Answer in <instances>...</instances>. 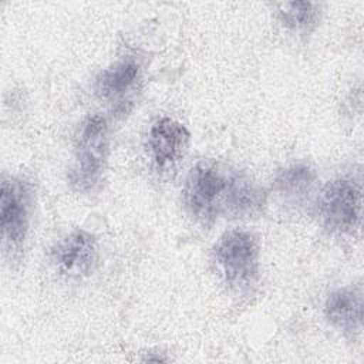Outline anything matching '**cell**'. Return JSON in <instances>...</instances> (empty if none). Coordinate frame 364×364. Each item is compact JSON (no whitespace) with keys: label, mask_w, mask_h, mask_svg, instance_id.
Wrapping results in <instances>:
<instances>
[{"label":"cell","mask_w":364,"mask_h":364,"mask_svg":"<svg viewBox=\"0 0 364 364\" xmlns=\"http://www.w3.org/2000/svg\"><path fill=\"white\" fill-rule=\"evenodd\" d=\"M98 257L97 239L85 229H73L64 235L50 252V262L54 270L68 279L80 280L94 270Z\"/></svg>","instance_id":"6"},{"label":"cell","mask_w":364,"mask_h":364,"mask_svg":"<svg viewBox=\"0 0 364 364\" xmlns=\"http://www.w3.org/2000/svg\"><path fill=\"white\" fill-rule=\"evenodd\" d=\"M277 17L289 31L307 34L318 23L320 6L313 1H284L277 4Z\"/></svg>","instance_id":"11"},{"label":"cell","mask_w":364,"mask_h":364,"mask_svg":"<svg viewBox=\"0 0 364 364\" xmlns=\"http://www.w3.org/2000/svg\"><path fill=\"white\" fill-rule=\"evenodd\" d=\"M317 173L306 162H294L277 171L273 186L286 200L300 202L306 199L316 186Z\"/></svg>","instance_id":"10"},{"label":"cell","mask_w":364,"mask_h":364,"mask_svg":"<svg viewBox=\"0 0 364 364\" xmlns=\"http://www.w3.org/2000/svg\"><path fill=\"white\" fill-rule=\"evenodd\" d=\"M142 61L135 54H124L100 71L95 78V95L108 104L125 102L142 78Z\"/></svg>","instance_id":"7"},{"label":"cell","mask_w":364,"mask_h":364,"mask_svg":"<svg viewBox=\"0 0 364 364\" xmlns=\"http://www.w3.org/2000/svg\"><path fill=\"white\" fill-rule=\"evenodd\" d=\"M361 188L353 178H334L318 192L316 210L320 225L330 233H353L361 219Z\"/></svg>","instance_id":"4"},{"label":"cell","mask_w":364,"mask_h":364,"mask_svg":"<svg viewBox=\"0 0 364 364\" xmlns=\"http://www.w3.org/2000/svg\"><path fill=\"white\" fill-rule=\"evenodd\" d=\"M327 321L346 334H354L363 324V291L358 286H344L331 291L324 301Z\"/></svg>","instance_id":"9"},{"label":"cell","mask_w":364,"mask_h":364,"mask_svg":"<svg viewBox=\"0 0 364 364\" xmlns=\"http://www.w3.org/2000/svg\"><path fill=\"white\" fill-rule=\"evenodd\" d=\"M189 131L183 124L171 118L161 117L149 128L148 151L158 169H169L185 155L189 144Z\"/></svg>","instance_id":"8"},{"label":"cell","mask_w":364,"mask_h":364,"mask_svg":"<svg viewBox=\"0 0 364 364\" xmlns=\"http://www.w3.org/2000/svg\"><path fill=\"white\" fill-rule=\"evenodd\" d=\"M213 263L222 282L236 293L249 291L259 279L260 249L247 230L225 232L213 246Z\"/></svg>","instance_id":"3"},{"label":"cell","mask_w":364,"mask_h":364,"mask_svg":"<svg viewBox=\"0 0 364 364\" xmlns=\"http://www.w3.org/2000/svg\"><path fill=\"white\" fill-rule=\"evenodd\" d=\"M236 172L216 161H199L191 168L182 196L188 213L196 222L212 225L229 215Z\"/></svg>","instance_id":"1"},{"label":"cell","mask_w":364,"mask_h":364,"mask_svg":"<svg viewBox=\"0 0 364 364\" xmlns=\"http://www.w3.org/2000/svg\"><path fill=\"white\" fill-rule=\"evenodd\" d=\"M33 205V186L26 178H3L0 191V228L3 246L10 253L20 250L27 239Z\"/></svg>","instance_id":"5"},{"label":"cell","mask_w":364,"mask_h":364,"mask_svg":"<svg viewBox=\"0 0 364 364\" xmlns=\"http://www.w3.org/2000/svg\"><path fill=\"white\" fill-rule=\"evenodd\" d=\"M109 154V128L100 114L88 115L80 125L68 183L81 193L92 192L102 181Z\"/></svg>","instance_id":"2"}]
</instances>
